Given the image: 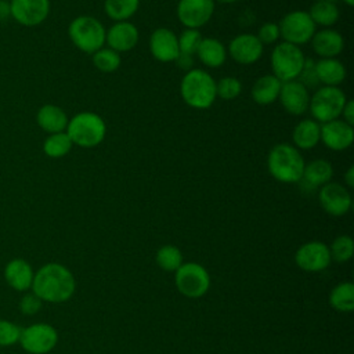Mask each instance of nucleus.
<instances>
[{
    "mask_svg": "<svg viewBox=\"0 0 354 354\" xmlns=\"http://www.w3.org/2000/svg\"><path fill=\"white\" fill-rule=\"evenodd\" d=\"M214 11V0H180L177 18L187 29H198L206 25Z\"/></svg>",
    "mask_w": 354,
    "mask_h": 354,
    "instance_id": "obj_12",
    "label": "nucleus"
},
{
    "mask_svg": "<svg viewBox=\"0 0 354 354\" xmlns=\"http://www.w3.org/2000/svg\"><path fill=\"white\" fill-rule=\"evenodd\" d=\"M75 278L72 272L59 263H47L33 275V293L48 303H64L75 292Z\"/></svg>",
    "mask_w": 354,
    "mask_h": 354,
    "instance_id": "obj_1",
    "label": "nucleus"
},
{
    "mask_svg": "<svg viewBox=\"0 0 354 354\" xmlns=\"http://www.w3.org/2000/svg\"><path fill=\"white\" fill-rule=\"evenodd\" d=\"M278 98H279L283 109L290 115L299 116L308 111V104H310L308 88H306L297 80L283 82L281 84Z\"/></svg>",
    "mask_w": 354,
    "mask_h": 354,
    "instance_id": "obj_18",
    "label": "nucleus"
},
{
    "mask_svg": "<svg viewBox=\"0 0 354 354\" xmlns=\"http://www.w3.org/2000/svg\"><path fill=\"white\" fill-rule=\"evenodd\" d=\"M140 33L134 24L129 21L115 22L105 32V43L108 47L116 53H127L136 47L138 43Z\"/></svg>",
    "mask_w": 354,
    "mask_h": 354,
    "instance_id": "obj_19",
    "label": "nucleus"
},
{
    "mask_svg": "<svg viewBox=\"0 0 354 354\" xmlns=\"http://www.w3.org/2000/svg\"><path fill=\"white\" fill-rule=\"evenodd\" d=\"M33 275L30 264L24 259H12L4 268L6 282L18 292H25L32 288Z\"/></svg>",
    "mask_w": 354,
    "mask_h": 354,
    "instance_id": "obj_21",
    "label": "nucleus"
},
{
    "mask_svg": "<svg viewBox=\"0 0 354 354\" xmlns=\"http://www.w3.org/2000/svg\"><path fill=\"white\" fill-rule=\"evenodd\" d=\"M263 47L264 46L256 35L241 33L230 41L227 53L235 62L242 65H250L261 58Z\"/></svg>",
    "mask_w": 354,
    "mask_h": 354,
    "instance_id": "obj_15",
    "label": "nucleus"
},
{
    "mask_svg": "<svg viewBox=\"0 0 354 354\" xmlns=\"http://www.w3.org/2000/svg\"><path fill=\"white\" fill-rule=\"evenodd\" d=\"M317 1H332V3H335L336 0H317Z\"/></svg>",
    "mask_w": 354,
    "mask_h": 354,
    "instance_id": "obj_46",
    "label": "nucleus"
},
{
    "mask_svg": "<svg viewBox=\"0 0 354 354\" xmlns=\"http://www.w3.org/2000/svg\"><path fill=\"white\" fill-rule=\"evenodd\" d=\"M180 94L188 106L194 109H207L217 97L216 80L209 72L192 68L185 72L181 79Z\"/></svg>",
    "mask_w": 354,
    "mask_h": 354,
    "instance_id": "obj_3",
    "label": "nucleus"
},
{
    "mask_svg": "<svg viewBox=\"0 0 354 354\" xmlns=\"http://www.w3.org/2000/svg\"><path fill=\"white\" fill-rule=\"evenodd\" d=\"M41 308V300L35 293L25 295L19 301V310L25 315H33Z\"/></svg>",
    "mask_w": 354,
    "mask_h": 354,
    "instance_id": "obj_40",
    "label": "nucleus"
},
{
    "mask_svg": "<svg viewBox=\"0 0 354 354\" xmlns=\"http://www.w3.org/2000/svg\"><path fill=\"white\" fill-rule=\"evenodd\" d=\"M315 73L318 82L324 86L339 87V84L346 79L347 71L343 62L336 58H319L315 61Z\"/></svg>",
    "mask_w": 354,
    "mask_h": 354,
    "instance_id": "obj_23",
    "label": "nucleus"
},
{
    "mask_svg": "<svg viewBox=\"0 0 354 354\" xmlns=\"http://www.w3.org/2000/svg\"><path fill=\"white\" fill-rule=\"evenodd\" d=\"M199 61L209 68H218L227 59L225 46L214 37H202V41L196 50Z\"/></svg>",
    "mask_w": 354,
    "mask_h": 354,
    "instance_id": "obj_25",
    "label": "nucleus"
},
{
    "mask_svg": "<svg viewBox=\"0 0 354 354\" xmlns=\"http://www.w3.org/2000/svg\"><path fill=\"white\" fill-rule=\"evenodd\" d=\"M322 209L335 217L346 214L351 207V195L348 189L339 183H328L321 187L318 194Z\"/></svg>",
    "mask_w": 354,
    "mask_h": 354,
    "instance_id": "obj_14",
    "label": "nucleus"
},
{
    "mask_svg": "<svg viewBox=\"0 0 354 354\" xmlns=\"http://www.w3.org/2000/svg\"><path fill=\"white\" fill-rule=\"evenodd\" d=\"M304 159L300 151L290 144H277L271 148L267 158V169L270 174L279 183H299L303 176Z\"/></svg>",
    "mask_w": 354,
    "mask_h": 354,
    "instance_id": "obj_2",
    "label": "nucleus"
},
{
    "mask_svg": "<svg viewBox=\"0 0 354 354\" xmlns=\"http://www.w3.org/2000/svg\"><path fill=\"white\" fill-rule=\"evenodd\" d=\"M296 80L300 82L306 88H314L319 84L317 73H315V61L314 59H311V58L304 59V65H303L301 72Z\"/></svg>",
    "mask_w": 354,
    "mask_h": 354,
    "instance_id": "obj_38",
    "label": "nucleus"
},
{
    "mask_svg": "<svg viewBox=\"0 0 354 354\" xmlns=\"http://www.w3.org/2000/svg\"><path fill=\"white\" fill-rule=\"evenodd\" d=\"M149 51L159 62H173L180 54L177 35L167 28H158L149 36Z\"/></svg>",
    "mask_w": 354,
    "mask_h": 354,
    "instance_id": "obj_17",
    "label": "nucleus"
},
{
    "mask_svg": "<svg viewBox=\"0 0 354 354\" xmlns=\"http://www.w3.org/2000/svg\"><path fill=\"white\" fill-rule=\"evenodd\" d=\"M319 141L332 151H344L354 141V129L342 119H335L321 124Z\"/></svg>",
    "mask_w": 354,
    "mask_h": 354,
    "instance_id": "obj_16",
    "label": "nucleus"
},
{
    "mask_svg": "<svg viewBox=\"0 0 354 354\" xmlns=\"http://www.w3.org/2000/svg\"><path fill=\"white\" fill-rule=\"evenodd\" d=\"M332 176H333V167L328 160L314 159L310 163L304 165L303 176L300 181L311 188H317L328 184Z\"/></svg>",
    "mask_w": 354,
    "mask_h": 354,
    "instance_id": "obj_26",
    "label": "nucleus"
},
{
    "mask_svg": "<svg viewBox=\"0 0 354 354\" xmlns=\"http://www.w3.org/2000/svg\"><path fill=\"white\" fill-rule=\"evenodd\" d=\"M347 102V97L339 87L322 86L311 97L308 109L319 124L339 119Z\"/></svg>",
    "mask_w": 354,
    "mask_h": 354,
    "instance_id": "obj_7",
    "label": "nucleus"
},
{
    "mask_svg": "<svg viewBox=\"0 0 354 354\" xmlns=\"http://www.w3.org/2000/svg\"><path fill=\"white\" fill-rule=\"evenodd\" d=\"M174 62L177 64V66H178V68H181L183 71L188 72V71H191V69H192V65H194V55L180 53Z\"/></svg>",
    "mask_w": 354,
    "mask_h": 354,
    "instance_id": "obj_41",
    "label": "nucleus"
},
{
    "mask_svg": "<svg viewBox=\"0 0 354 354\" xmlns=\"http://www.w3.org/2000/svg\"><path fill=\"white\" fill-rule=\"evenodd\" d=\"M178 292L189 299L203 296L210 288V277L206 268L198 263H184L176 270L174 277Z\"/></svg>",
    "mask_w": 354,
    "mask_h": 354,
    "instance_id": "obj_9",
    "label": "nucleus"
},
{
    "mask_svg": "<svg viewBox=\"0 0 354 354\" xmlns=\"http://www.w3.org/2000/svg\"><path fill=\"white\" fill-rule=\"evenodd\" d=\"M330 260L332 259H330L329 246L318 241H313L301 245L295 254V261L299 266V268L310 272L325 270L329 266Z\"/></svg>",
    "mask_w": 354,
    "mask_h": 354,
    "instance_id": "obj_13",
    "label": "nucleus"
},
{
    "mask_svg": "<svg viewBox=\"0 0 354 354\" xmlns=\"http://www.w3.org/2000/svg\"><path fill=\"white\" fill-rule=\"evenodd\" d=\"M304 54L299 46L281 41L271 51V69L272 75L279 82L296 80L304 65Z\"/></svg>",
    "mask_w": 354,
    "mask_h": 354,
    "instance_id": "obj_6",
    "label": "nucleus"
},
{
    "mask_svg": "<svg viewBox=\"0 0 354 354\" xmlns=\"http://www.w3.org/2000/svg\"><path fill=\"white\" fill-rule=\"evenodd\" d=\"M330 306L340 313H350L354 308V285L342 282L336 285L329 295Z\"/></svg>",
    "mask_w": 354,
    "mask_h": 354,
    "instance_id": "obj_29",
    "label": "nucleus"
},
{
    "mask_svg": "<svg viewBox=\"0 0 354 354\" xmlns=\"http://www.w3.org/2000/svg\"><path fill=\"white\" fill-rule=\"evenodd\" d=\"M344 183L348 188L354 187V166L353 165L344 173Z\"/></svg>",
    "mask_w": 354,
    "mask_h": 354,
    "instance_id": "obj_43",
    "label": "nucleus"
},
{
    "mask_svg": "<svg viewBox=\"0 0 354 354\" xmlns=\"http://www.w3.org/2000/svg\"><path fill=\"white\" fill-rule=\"evenodd\" d=\"M279 37L283 41L301 46L311 40L313 35L317 32V26L310 18L307 11L296 10L283 15L278 24Z\"/></svg>",
    "mask_w": 354,
    "mask_h": 354,
    "instance_id": "obj_8",
    "label": "nucleus"
},
{
    "mask_svg": "<svg viewBox=\"0 0 354 354\" xmlns=\"http://www.w3.org/2000/svg\"><path fill=\"white\" fill-rule=\"evenodd\" d=\"M329 252H330V259H333L339 263L350 260L354 253V242H353L351 236H348V235L337 236L332 242Z\"/></svg>",
    "mask_w": 354,
    "mask_h": 354,
    "instance_id": "obj_34",
    "label": "nucleus"
},
{
    "mask_svg": "<svg viewBox=\"0 0 354 354\" xmlns=\"http://www.w3.org/2000/svg\"><path fill=\"white\" fill-rule=\"evenodd\" d=\"M257 39L261 41V44H272L279 39V28L278 24L274 22H266L260 26L259 33L256 35Z\"/></svg>",
    "mask_w": 354,
    "mask_h": 354,
    "instance_id": "obj_39",
    "label": "nucleus"
},
{
    "mask_svg": "<svg viewBox=\"0 0 354 354\" xmlns=\"http://www.w3.org/2000/svg\"><path fill=\"white\" fill-rule=\"evenodd\" d=\"M120 62H122L120 54L111 50L109 47H106V48L102 47L93 54L94 66L104 73H112V72L118 71L120 66Z\"/></svg>",
    "mask_w": 354,
    "mask_h": 354,
    "instance_id": "obj_32",
    "label": "nucleus"
},
{
    "mask_svg": "<svg viewBox=\"0 0 354 354\" xmlns=\"http://www.w3.org/2000/svg\"><path fill=\"white\" fill-rule=\"evenodd\" d=\"M311 46L317 55L321 58H335L343 51V36L335 29H321L311 37Z\"/></svg>",
    "mask_w": 354,
    "mask_h": 354,
    "instance_id": "obj_20",
    "label": "nucleus"
},
{
    "mask_svg": "<svg viewBox=\"0 0 354 354\" xmlns=\"http://www.w3.org/2000/svg\"><path fill=\"white\" fill-rule=\"evenodd\" d=\"M65 131L73 145L93 148L104 141L106 124L104 119L94 112H79L69 119Z\"/></svg>",
    "mask_w": 354,
    "mask_h": 354,
    "instance_id": "obj_4",
    "label": "nucleus"
},
{
    "mask_svg": "<svg viewBox=\"0 0 354 354\" xmlns=\"http://www.w3.org/2000/svg\"><path fill=\"white\" fill-rule=\"evenodd\" d=\"M73 144L66 131L48 134L43 142V152L48 158H62L72 149Z\"/></svg>",
    "mask_w": 354,
    "mask_h": 354,
    "instance_id": "obj_31",
    "label": "nucleus"
},
{
    "mask_svg": "<svg viewBox=\"0 0 354 354\" xmlns=\"http://www.w3.org/2000/svg\"><path fill=\"white\" fill-rule=\"evenodd\" d=\"M242 91V84L239 79L234 76H225L221 77L218 82H216V94L217 97L223 100H234L236 98Z\"/></svg>",
    "mask_w": 354,
    "mask_h": 354,
    "instance_id": "obj_35",
    "label": "nucleus"
},
{
    "mask_svg": "<svg viewBox=\"0 0 354 354\" xmlns=\"http://www.w3.org/2000/svg\"><path fill=\"white\" fill-rule=\"evenodd\" d=\"M340 116H343L342 120H344L346 123H348L351 126L354 124V102L351 100H347Z\"/></svg>",
    "mask_w": 354,
    "mask_h": 354,
    "instance_id": "obj_42",
    "label": "nucleus"
},
{
    "mask_svg": "<svg viewBox=\"0 0 354 354\" xmlns=\"http://www.w3.org/2000/svg\"><path fill=\"white\" fill-rule=\"evenodd\" d=\"M22 328L6 319H0V347H10L19 342Z\"/></svg>",
    "mask_w": 354,
    "mask_h": 354,
    "instance_id": "obj_37",
    "label": "nucleus"
},
{
    "mask_svg": "<svg viewBox=\"0 0 354 354\" xmlns=\"http://www.w3.org/2000/svg\"><path fill=\"white\" fill-rule=\"evenodd\" d=\"M321 137V124L314 119L300 120L292 133L293 147L300 149H311L319 142Z\"/></svg>",
    "mask_w": 354,
    "mask_h": 354,
    "instance_id": "obj_24",
    "label": "nucleus"
},
{
    "mask_svg": "<svg viewBox=\"0 0 354 354\" xmlns=\"http://www.w3.org/2000/svg\"><path fill=\"white\" fill-rule=\"evenodd\" d=\"M156 263L165 271H176L183 264V254L174 245H165L156 253Z\"/></svg>",
    "mask_w": 354,
    "mask_h": 354,
    "instance_id": "obj_33",
    "label": "nucleus"
},
{
    "mask_svg": "<svg viewBox=\"0 0 354 354\" xmlns=\"http://www.w3.org/2000/svg\"><path fill=\"white\" fill-rule=\"evenodd\" d=\"M343 3H346L347 6H350V7H353L354 6V0H343Z\"/></svg>",
    "mask_w": 354,
    "mask_h": 354,
    "instance_id": "obj_45",
    "label": "nucleus"
},
{
    "mask_svg": "<svg viewBox=\"0 0 354 354\" xmlns=\"http://www.w3.org/2000/svg\"><path fill=\"white\" fill-rule=\"evenodd\" d=\"M218 3H224V4H230V3H235L238 0H217Z\"/></svg>",
    "mask_w": 354,
    "mask_h": 354,
    "instance_id": "obj_44",
    "label": "nucleus"
},
{
    "mask_svg": "<svg viewBox=\"0 0 354 354\" xmlns=\"http://www.w3.org/2000/svg\"><path fill=\"white\" fill-rule=\"evenodd\" d=\"M58 342V333L48 324H33L24 328L19 336V344L29 354H46L51 351Z\"/></svg>",
    "mask_w": 354,
    "mask_h": 354,
    "instance_id": "obj_10",
    "label": "nucleus"
},
{
    "mask_svg": "<svg viewBox=\"0 0 354 354\" xmlns=\"http://www.w3.org/2000/svg\"><path fill=\"white\" fill-rule=\"evenodd\" d=\"M140 0H105L104 1V10L105 14L116 21H127L131 18L136 11L138 10Z\"/></svg>",
    "mask_w": 354,
    "mask_h": 354,
    "instance_id": "obj_30",
    "label": "nucleus"
},
{
    "mask_svg": "<svg viewBox=\"0 0 354 354\" xmlns=\"http://www.w3.org/2000/svg\"><path fill=\"white\" fill-rule=\"evenodd\" d=\"M177 39H178L180 53L195 55L202 41V35L198 29H185L181 32V35Z\"/></svg>",
    "mask_w": 354,
    "mask_h": 354,
    "instance_id": "obj_36",
    "label": "nucleus"
},
{
    "mask_svg": "<svg viewBox=\"0 0 354 354\" xmlns=\"http://www.w3.org/2000/svg\"><path fill=\"white\" fill-rule=\"evenodd\" d=\"M36 122L43 131L48 134H54V133L65 131L69 119L65 111L58 105L46 104L40 106V109L37 111Z\"/></svg>",
    "mask_w": 354,
    "mask_h": 354,
    "instance_id": "obj_22",
    "label": "nucleus"
},
{
    "mask_svg": "<svg viewBox=\"0 0 354 354\" xmlns=\"http://www.w3.org/2000/svg\"><path fill=\"white\" fill-rule=\"evenodd\" d=\"M105 28L91 15H80L72 19L68 26L71 41L83 53L94 54L105 44Z\"/></svg>",
    "mask_w": 354,
    "mask_h": 354,
    "instance_id": "obj_5",
    "label": "nucleus"
},
{
    "mask_svg": "<svg viewBox=\"0 0 354 354\" xmlns=\"http://www.w3.org/2000/svg\"><path fill=\"white\" fill-rule=\"evenodd\" d=\"M308 15L315 26H332L337 22L340 12L337 6L332 1H315L310 8Z\"/></svg>",
    "mask_w": 354,
    "mask_h": 354,
    "instance_id": "obj_28",
    "label": "nucleus"
},
{
    "mask_svg": "<svg viewBox=\"0 0 354 354\" xmlns=\"http://www.w3.org/2000/svg\"><path fill=\"white\" fill-rule=\"evenodd\" d=\"M282 82L274 75H264L259 77L252 87V98L259 105H270L278 100Z\"/></svg>",
    "mask_w": 354,
    "mask_h": 354,
    "instance_id": "obj_27",
    "label": "nucleus"
},
{
    "mask_svg": "<svg viewBox=\"0 0 354 354\" xmlns=\"http://www.w3.org/2000/svg\"><path fill=\"white\" fill-rule=\"evenodd\" d=\"M8 11L19 25L37 26L50 14V0H10Z\"/></svg>",
    "mask_w": 354,
    "mask_h": 354,
    "instance_id": "obj_11",
    "label": "nucleus"
}]
</instances>
